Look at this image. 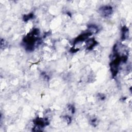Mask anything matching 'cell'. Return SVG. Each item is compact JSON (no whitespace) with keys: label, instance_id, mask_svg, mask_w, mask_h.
<instances>
[{"label":"cell","instance_id":"obj_5","mask_svg":"<svg viewBox=\"0 0 132 132\" xmlns=\"http://www.w3.org/2000/svg\"><path fill=\"white\" fill-rule=\"evenodd\" d=\"M128 28L126 26H124L122 28V37L121 38L122 40H125L128 37Z\"/></svg>","mask_w":132,"mask_h":132},{"label":"cell","instance_id":"obj_6","mask_svg":"<svg viewBox=\"0 0 132 132\" xmlns=\"http://www.w3.org/2000/svg\"><path fill=\"white\" fill-rule=\"evenodd\" d=\"M33 16H34V14L32 13H29V14H26V15H25L24 16H23V20L24 21H28L29 20L31 19V18H33Z\"/></svg>","mask_w":132,"mask_h":132},{"label":"cell","instance_id":"obj_1","mask_svg":"<svg viewBox=\"0 0 132 132\" xmlns=\"http://www.w3.org/2000/svg\"><path fill=\"white\" fill-rule=\"evenodd\" d=\"M100 11L102 16L104 17H108L112 12V8L111 6H105L100 8Z\"/></svg>","mask_w":132,"mask_h":132},{"label":"cell","instance_id":"obj_4","mask_svg":"<svg viewBox=\"0 0 132 132\" xmlns=\"http://www.w3.org/2000/svg\"><path fill=\"white\" fill-rule=\"evenodd\" d=\"M88 31L91 34H96L98 31V28L94 24H90L88 26Z\"/></svg>","mask_w":132,"mask_h":132},{"label":"cell","instance_id":"obj_3","mask_svg":"<svg viewBox=\"0 0 132 132\" xmlns=\"http://www.w3.org/2000/svg\"><path fill=\"white\" fill-rule=\"evenodd\" d=\"M97 44V42L94 38L89 39L86 41V48L89 50H92Z\"/></svg>","mask_w":132,"mask_h":132},{"label":"cell","instance_id":"obj_2","mask_svg":"<svg viewBox=\"0 0 132 132\" xmlns=\"http://www.w3.org/2000/svg\"><path fill=\"white\" fill-rule=\"evenodd\" d=\"M92 34L90 33L89 32L87 31V32H85L83 34H80L79 36H78L74 41V44H75L77 43H79L81 42H82L84 41H85L87 40Z\"/></svg>","mask_w":132,"mask_h":132}]
</instances>
